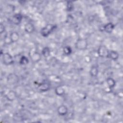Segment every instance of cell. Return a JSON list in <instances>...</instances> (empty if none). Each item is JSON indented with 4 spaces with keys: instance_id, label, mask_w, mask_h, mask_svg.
I'll list each match as a JSON object with an SVG mask.
<instances>
[{
    "instance_id": "6da1fadb",
    "label": "cell",
    "mask_w": 123,
    "mask_h": 123,
    "mask_svg": "<svg viewBox=\"0 0 123 123\" xmlns=\"http://www.w3.org/2000/svg\"><path fill=\"white\" fill-rule=\"evenodd\" d=\"M57 27L56 25L53 24H48L41 30V34L44 37L48 36Z\"/></svg>"
},
{
    "instance_id": "7a4b0ae2",
    "label": "cell",
    "mask_w": 123,
    "mask_h": 123,
    "mask_svg": "<svg viewBox=\"0 0 123 123\" xmlns=\"http://www.w3.org/2000/svg\"><path fill=\"white\" fill-rule=\"evenodd\" d=\"M87 42L85 39L79 38L75 43V48L79 50H85L87 47Z\"/></svg>"
},
{
    "instance_id": "3957f363",
    "label": "cell",
    "mask_w": 123,
    "mask_h": 123,
    "mask_svg": "<svg viewBox=\"0 0 123 123\" xmlns=\"http://www.w3.org/2000/svg\"><path fill=\"white\" fill-rule=\"evenodd\" d=\"M98 55L102 58H108L109 51L107 48L105 46H101L98 50Z\"/></svg>"
},
{
    "instance_id": "277c9868",
    "label": "cell",
    "mask_w": 123,
    "mask_h": 123,
    "mask_svg": "<svg viewBox=\"0 0 123 123\" xmlns=\"http://www.w3.org/2000/svg\"><path fill=\"white\" fill-rule=\"evenodd\" d=\"M2 61H3V63L4 64L7 65H10L13 62L12 57V55L8 53H4L3 55Z\"/></svg>"
},
{
    "instance_id": "5b68a950",
    "label": "cell",
    "mask_w": 123,
    "mask_h": 123,
    "mask_svg": "<svg viewBox=\"0 0 123 123\" xmlns=\"http://www.w3.org/2000/svg\"><path fill=\"white\" fill-rule=\"evenodd\" d=\"M29 56L33 62H38L41 59V55L35 50L30 51Z\"/></svg>"
},
{
    "instance_id": "8992f818",
    "label": "cell",
    "mask_w": 123,
    "mask_h": 123,
    "mask_svg": "<svg viewBox=\"0 0 123 123\" xmlns=\"http://www.w3.org/2000/svg\"><path fill=\"white\" fill-rule=\"evenodd\" d=\"M57 111L59 115L61 116H64L67 114L68 112V109L65 105H61L58 107Z\"/></svg>"
},
{
    "instance_id": "52a82bcc",
    "label": "cell",
    "mask_w": 123,
    "mask_h": 123,
    "mask_svg": "<svg viewBox=\"0 0 123 123\" xmlns=\"http://www.w3.org/2000/svg\"><path fill=\"white\" fill-rule=\"evenodd\" d=\"M22 19V16L21 14L17 13L14 14L12 18V22L16 25H18L20 23Z\"/></svg>"
},
{
    "instance_id": "ba28073f",
    "label": "cell",
    "mask_w": 123,
    "mask_h": 123,
    "mask_svg": "<svg viewBox=\"0 0 123 123\" xmlns=\"http://www.w3.org/2000/svg\"><path fill=\"white\" fill-rule=\"evenodd\" d=\"M19 36L17 32H12L11 33L10 36V39L11 42H15L18 40Z\"/></svg>"
},
{
    "instance_id": "9c48e42d",
    "label": "cell",
    "mask_w": 123,
    "mask_h": 123,
    "mask_svg": "<svg viewBox=\"0 0 123 123\" xmlns=\"http://www.w3.org/2000/svg\"><path fill=\"white\" fill-rule=\"evenodd\" d=\"M114 27V25L111 23H109L104 26L103 29L105 32L110 33L112 31Z\"/></svg>"
},
{
    "instance_id": "30bf717a",
    "label": "cell",
    "mask_w": 123,
    "mask_h": 123,
    "mask_svg": "<svg viewBox=\"0 0 123 123\" xmlns=\"http://www.w3.org/2000/svg\"><path fill=\"white\" fill-rule=\"evenodd\" d=\"M25 29L26 32L29 33H31L34 32L35 30V27L32 24L29 23L25 25Z\"/></svg>"
},
{
    "instance_id": "8fae6325",
    "label": "cell",
    "mask_w": 123,
    "mask_h": 123,
    "mask_svg": "<svg viewBox=\"0 0 123 123\" xmlns=\"http://www.w3.org/2000/svg\"><path fill=\"white\" fill-rule=\"evenodd\" d=\"M118 57H119V54L116 51L114 50H111L109 52L108 58H110L113 60H116L118 58Z\"/></svg>"
},
{
    "instance_id": "7c38bea8",
    "label": "cell",
    "mask_w": 123,
    "mask_h": 123,
    "mask_svg": "<svg viewBox=\"0 0 123 123\" xmlns=\"http://www.w3.org/2000/svg\"><path fill=\"white\" fill-rule=\"evenodd\" d=\"M17 79L18 78L16 76V75L14 74H11L8 78V81L11 84H14L16 83V81H17Z\"/></svg>"
},
{
    "instance_id": "4fadbf2b",
    "label": "cell",
    "mask_w": 123,
    "mask_h": 123,
    "mask_svg": "<svg viewBox=\"0 0 123 123\" xmlns=\"http://www.w3.org/2000/svg\"><path fill=\"white\" fill-rule=\"evenodd\" d=\"M6 97L9 100H13L16 98V94L13 91H10L6 95Z\"/></svg>"
},
{
    "instance_id": "5bb4252c",
    "label": "cell",
    "mask_w": 123,
    "mask_h": 123,
    "mask_svg": "<svg viewBox=\"0 0 123 123\" xmlns=\"http://www.w3.org/2000/svg\"><path fill=\"white\" fill-rule=\"evenodd\" d=\"M49 84L47 82L43 83L39 86V89L42 91H47L49 88Z\"/></svg>"
},
{
    "instance_id": "9a60e30c",
    "label": "cell",
    "mask_w": 123,
    "mask_h": 123,
    "mask_svg": "<svg viewBox=\"0 0 123 123\" xmlns=\"http://www.w3.org/2000/svg\"><path fill=\"white\" fill-rule=\"evenodd\" d=\"M55 93L59 96H62L64 93V90L62 86H58L55 89Z\"/></svg>"
},
{
    "instance_id": "2e32d148",
    "label": "cell",
    "mask_w": 123,
    "mask_h": 123,
    "mask_svg": "<svg viewBox=\"0 0 123 123\" xmlns=\"http://www.w3.org/2000/svg\"><path fill=\"white\" fill-rule=\"evenodd\" d=\"M90 73V74L91 75V76H94V77L96 76L98 74V69L97 67L96 66H92L91 68Z\"/></svg>"
},
{
    "instance_id": "e0dca14e",
    "label": "cell",
    "mask_w": 123,
    "mask_h": 123,
    "mask_svg": "<svg viewBox=\"0 0 123 123\" xmlns=\"http://www.w3.org/2000/svg\"><path fill=\"white\" fill-rule=\"evenodd\" d=\"M107 82L108 85V86L110 88L113 87L115 85V81L111 78H108L107 79Z\"/></svg>"
},
{
    "instance_id": "ac0fdd59",
    "label": "cell",
    "mask_w": 123,
    "mask_h": 123,
    "mask_svg": "<svg viewBox=\"0 0 123 123\" xmlns=\"http://www.w3.org/2000/svg\"><path fill=\"white\" fill-rule=\"evenodd\" d=\"M42 54L45 57H48L50 54V50L49 49V48L48 47L44 48L42 51Z\"/></svg>"
},
{
    "instance_id": "d6986e66",
    "label": "cell",
    "mask_w": 123,
    "mask_h": 123,
    "mask_svg": "<svg viewBox=\"0 0 123 123\" xmlns=\"http://www.w3.org/2000/svg\"><path fill=\"white\" fill-rule=\"evenodd\" d=\"M28 62V59L25 57V56H23L21 57L20 60V63L22 65H25L27 64Z\"/></svg>"
},
{
    "instance_id": "ffe728a7",
    "label": "cell",
    "mask_w": 123,
    "mask_h": 123,
    "mask_svg": "<svg viewBox=\"0 0 123 123\" xmlns=\"http://www.w3.org/2000/svg\"><path fill=\"white\" fill-rule=\"evenodd\" d=\"M63 52L66 55H69L72 52V49L69 46H66L63 49Z\"/></svg>"
},
{
    "instance_id": "44dd1931",
    "label": "cell",
    "mask_w": 123,
    "mask_h": 123,
    "mask_svg": "<svg viewBox=\"0 0 123 123\" xmlns=\"http://www.w3.org/2000/svg\"><path fill=\"white\" fill-rule=\"evenodd\" d=\"M4 30H5L4 26L2 23H1L0 25V34H2L3 32H4Z\"/></svg>"
}]
</instances>
